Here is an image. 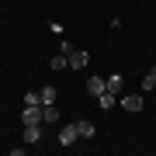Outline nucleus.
<instances>
[{
	"label": "nucleus",
	"mask_w": 156,
	"mask_h": 156,
	"mask_svg": "<svg viewBox=\"0 0 156 156\" xmlns=\"http://www.w3.org/2000/svg\"><path fill=\"white\" fill-rule=\"evenodd\" d=\"M21 122H24V125H45V108H42V104H24Z\"/></svg>",
	"instance_id": "nucleus-1"
},
{
	"label": "nucleus",
	"mask_w": 156,
	"mask_h": 156,
	"mask_svg": "<svg viewBox=\"0 0 156 156\" xmlns=\"http://www.w3.org/2000/svg\"><path fill=\"white\" fill-rule=\"evenodd\" d=\"M76 139H80V132H76V122H73V125H62V128H59V146H73Z\"/></svg>",
	"instance_id": "nucleus-2"
},
{
	"label": "nucleus",
	"mask_w": 156,
	"mask_h": 156,
	"mask_svg": "<svg viewBox=\"0 0 156 156\" xmlns=\"http://www.w3.org/2000/svg\"><path fill=\"white\" fill-rule=\"evenodd\" d=\"M87 62H90L87 49H69V66H73V69H83Z\"/></svg>",
	"instance_id": "nucleus-3"
},
{
	"label": "nucleus",
	"mask_w": 156,
	"mask_h": 156,
	"mask_svg": "<svg viewBox=\"0 0 156 156\" xmlns=\"http://www.w3.org/2000/svg\"><path fill=\"white\" fill-rule=\"evenodd\" d=\"M142 104H146L142 94H122V108L125 111H142Z\"/></svg>",
	"instance_id": "nucleus-4"
},
{
	"label": "nucleus",
	"mask_w": 156,
	"mask_h": 156,
	"mask_svg": "<svg viewBox=\"0 0 156 156\" xmlns=\"http://www.w3.org/2000/svg\"><path fill=\"white\" fill-rule=\"evenodd\" d=\"M104 90H108V80H104V76H90V80H87V94L101 97Z\"/></svg>",
	"instance_id": "nucleus-5"
},
{
	"label": "nucleus",
	"mask_w": 156,
	"mask_h": 156,
	"mask_svg": "<svg viewBox=\"0 0 156 156\" xmlns=\"http://www.w3.org/2000/svg\"><path fill=\"white\" fill-rule=\"evenodd\" d=\"M24 142H42V125H24Z\"/></svg>",
	"instance_id": "nucleus-6"
},
{
	"label": "nucleus",
	"mask_w": 156,
	"mask_h": 156,
	"mask_svg": "<svg viewBox=\"0 0 156 156\" xmlns=\"http://www.w3.org/2000/svg\"><path fill=\"white\" fill-rule=\"evenodd\" d=\"M42 108H45V125H56V122H59V118H62L56 104H42Z\"/></svg>",
	"instance_id": "nucleus-7"
},
{
	"label": "nucleus",
	"mask_w": 156,
	"mask_h": 156,
	"mask_svg": "<svg viewBox=\"0 0 156 156\" xmlns=\"http://www.w3.org/2000/svg\"><path fill=\"white\" fill-rule=\"evenodd\" d=\"M97 101H101V108H104V111H111V108L118 104V94H111V90H104V94H101Z\"/></svg>",
	"instance_id": "nucleus-8"
},
{
	"label": "nucleus",
	"mask_w": 156,
	"mask_h": 156,
	"mask_svg": "<svg viewBox=\"0 0 156 156\" xmlns=\"http://www.w3.org/2000/svg\"><path fill=\"white\" fill-rule=\"evenodd\" d=\"M108 90H111V94H122V90H125V80L118 76V73H111V76H108Z\"/></svg>",
	"instance_id": "nucleus-9"
},
{
	"label": "nucleus",
	"mask_w": 156,
	"mask_h": 156,
	"mask_svg": "<svg viewBox=\"0 0 156 156\" xmlns=\"http://www.w3.org/2000/svg\"><path fill=\"white\" fill-rule=\"evenodd\" d=\"M76 132H80V139H94V125H90V122H83V118L76 122Z\"/></svg>",
	"instance_id": "nucleus-10"
},
{
	"label": "nucleus",
	"mask_w": 156,
	"mask_h": 156,
	"mask_svg": "<svg viewBox=\"0 0 156 156\" xmlns=\"http://www.w3.org/2000/svg\"><path fill=\"white\" fill-rule=\"evenodd\" d=\"M49 66H52V69H66V66H69V56H66V52H59V56L49 59Z\"/></svg>",
	"instance_id": "nucleus-11"
},
{
	"label": "nucleus",
	"mask_w": 156,
	"mask_h": 156,
	"mask_svg": "<svg viewBox=\"0 0 156 156\" xmlns=\"http://www.w3.org/2000/svg\"><path fill=\"white\" fill-rule=\"evenodd\" d=\"M42 104H56V87H42Z\"/></svg>",
	"instance_id": "nucleus-12"
},
{
	"label": "nucleus",
	"mask_w": 156,
	"mask_h": 156,
	"mask_svg": "<svg viewBox=\"0 0 156 156\" xmlns=\"http://www.w3.org/2000/svg\"><path fill=\"white\" fill-rule=\"evenodd\" d=\"M24 104H42V90H28L24 94Z\"/></svg>",
	"instance_id": "nucleus-13"
},
{
	"label": "nucleus",
	"mask_w": 156,
	"mask_h": 156,
	"mask_svg": "<svg viewBox=\"0 0 156 156\" xmlns=\"http://www.w3.org/2000/svg\"><path fill=\"white\" fill-rule=\"evenodd\" d=\"M142 90H156V80H153V73H149V76L142 80Z\"/></svg>",
	"instance_id": "nucleus-14"
},
{
	"label": "nucleus",
	"mask_w": 156,
	"mask_h": 156,
	"mask_svg": "<svg viewBox=\"0 0 156 156\" xmlns=\"http://www.w3.org/2000/svg\"><path fill=\"white\" fill-rule=\"evenodd\" d=\"M153 80H156V66H153Z\"/></svg>",
	"instance_id": "nucleus-15"
}]
</instances>
